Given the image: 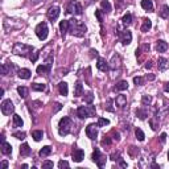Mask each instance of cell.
Instances as JSON below:
<instances>
[{"label": "cell", "mask_w": 169, "mask_h": 169, "mask_svg": "<svg viewBox=\"0 0 169 169\" xmlns=\"http://www.w3.org/2000/svg\"><path fill=\"white\" fill-rule=\"evenodd\" d=\"M33 48L32 45H27L23 44V42H16L12 48V53L16 54V56H21V57H31L33 54Z\"/></svg>", "instance_id": "cell-1"}, {"label": "cell", "mask_w": 169, "mask_h": 169, "mask_svg": "<svg viewBox=\"0 0 169 169\" xmlns=\"http://www.w3.org/2000/svg\"><path fill=\"white\" fill-rule=\"evenodd\" d=\"M69 21H70V29H69V32L73 36H75V37H83L85 35H86L87 28H86V25H85L82 21L75 20V19L69 20Z\"/></svg>", "instance_id": "cell-2"}, {"label": "cell", "mask_w": 169, "mask_h": 169, "mask_svg": "<svg viewBox=\"0 0 169 169\" xmlns=\"http://www.w3.org/2000/svg\"><path fill=\"white\" fill-rule=\"evenodd\" d=\"M71 127H73V122H71V119L67 118V116H63L60 120V123H58V133H60L61 136H66V135L70 133Z\"/></svg>", "instance_id": "cell-3"}, {"label": "cell", "mask_w": 169, "mask_h": 169, "mask_svg": "<svg viewBox=\"0 0 169 169\" xmlns=\"http://www.w3.org/2000/svg\"><path fill=\"white\" fill-rule=\"evenodd\" d=\"M77 115L79 119H86V118L94 116L95 115V107L94 106H81L77 110Z\"/></svg>", "instance_id": "cell-4"}, {"label": "cell", "mask_w": 169, "mask_h": 169, "mask_svg": "<svg viewBox=\"0 0 169 169\" xmlns=\"http://www.w3.org/2000/svg\"><path fill=\"white\" fill-rule=\"evenodd\" d=\"M35 32H36V36L39 37V40H41V41L46 40L48 33H49V29H48V25H46L45 21H42V23H40L39 25H37Z\"/></svg>", "instance_id": "cell-5"}, {"label": "cell", "mask_w": 169, "mask_h": 169, "mask_svg": "<svg viewBox=\"0 0 169 169\" xmlns=\"http://www.w3.org/2000/svg\"><path fill=\"white\" fill-rule=\"evenodd\" d=\"M66 13H74V15H82V6L81 3L77 2V0H73V2L69 3V6L66 8Z\"/></svg>", "instance_id": "cell-6"}, {"label": "cell", "mask_w": 169, "mask_h": 169, "mask_svg": "<svg viewBox=\"0 0 169 169\" xmlns=\"http://www.w3.org/2000/svg\"><path fill=\"white\" fill-rule=\"evenodd\" d=\"M0 108H2V112L7 116H9L11 114H13V111H15V106L11 99H4L2 104H0Z\"/></svg>", "instance_id": "cell-7"}, {"label": "cell", "mask_w": 169, "mask_h": 169, "mask_svg": "<svg viewBox=\"0 0 169 169\" xmlns=\"http://www.w3.org/2000/svg\"><path fill=\"white\" fill-rule=\"evenodd\" d=\"M91 160L94 161L96 165H98L99 168H103L104 167V164H106V156H103L102 153H100V151L99 149H94V152H92V156H91Z\"/></svg>", "instance_id": "cell-8"}, {"label": "cell", "mask_w": 169, "mask_h": 169, "mask_svg": "<svg viewBox=\"0 0 169 169\" xmlns=\"http://www.w3.org/2000/svg\"><path fill=\"white\" fill-rule=\"evenodd\" d=\"M60 13H61L60 7H57V6H52V7H50L49 9H48V13H46V15H48V19L53 23L54 20H57V19H58Z\"/></svg>", "instance_id": "cell-9"}, {"label": "cell", "mask_w": 169, "mask_h": 169, "mask_svg": "<svg viewBox=\"0 0 169 169\" xmlns=\"http://www.w3.org/2000/svg\"><path fill=\"white\" fill-rule=\"evenodd\" d=\"M86 135L88 139H91V140H95L96 136H98V124H88L86 127Z\"/></svg>", "instance_id": "cell-10"}, {"label": "cell", "mask_w": 169, "mask_h": 169, "mask_svg": "<svg viewBox=\"0 0 169 169\" xmlns=\"http://www.w3.org/2000/svg\"><path fill=\"white\" fill-rule=\"evenodd\" d=\"M120 67H122L120 56L119 54H114L112 58H111V62H110V69L112 71H115V70H120Z\"/></svg>", "instance_id": "cell-11"}, {"label": "cell", "mask_w": 169, "mask_h": 169, "mask_svg": "<svg viewBox=\"0 0 169 169\" xmlns=\"http://www.w3.org/2000/svg\"><path fill=\"white\" fill-rule=\"evenodd\" d=\"M119 37H120V42L123 45H130L131 41H132V33H131L128 29H124V31L120 33Z\"/></svg>", "instance_id": "cell-12"}, {"label": "cell", "mask_w": 169, "mask_h": 169, "mask_svg": "<svg viewBox=\"0 0 169 169\" xmlns=\"http://www.w3.org/2000/svg\"><path fill=\"white\" fill-rule=\"evenodd\" d=\"M71 157H73V161L75 163H81L82 160L85 159V152L79 148H74L73 149V153H71Z\"/></svg>", "instance_id": "cell-13"}, {"label": "cell", "mask_w": 169, "mask_h": 169, "mask_svg": "<svg viewBox=\"0 0 169 169\" xmlns=\"http://www.w3.org/2000/svg\"><path fill=\"white\" fill-rule=\"evenodd\" d=\"M157 67H159L160 71L168 70L169 69V61L167 60V58H164V57H159V60H157Z\"/></svg>", "instance_id": "cell-14"}, {"label": "cell", "mask_w": 169, "mask_h": 169, "mask_svg": "<svg viewBox=\"0 0 169 169\" xmlns=\"http://www.w3.org/2000/svg\"><path fill=\"white\" fill-rule=\"evenodd\" d=\"M96 67L100 70V71H108L110 70V65H108V62L104 60V58L102 57H99L98 58V62H96Z\"/></svg>", "instance_id": "cell-15"}, {"label": "cell", "mask_w": 169, "mask_h": 169, "mask_svg": "<svg viewBox=\"0 0 169 169\" xmlns=\"http://www.w3.org/2000/svg\"><path fill=\"white\" fill-rule=\"evenodd\" d=\"M69 29H70V21L69 20H62L60 23V31H61L62 37L66 36V33L69 32Z\"/></svg>", "instance_id": "cell-16"}, {"label": "cell", "mask_w": 169, "mask_h": 169, "mask_svg": "<svg viewBox=\"0 0 169 169\" xmlns=\"http://www.w3.org/2000/svg\"><path fill=\"white\" fill-rule=\"evenodd\" d=\"M115 104H116L119 108H124L126 106H127V96L123 95V94L118 95L116 99H115Z\"/></svg>", "instance_id": "cell-17"}, {"label": "cell", "mask_w": 169, "mask_h": 169, "mask_svg": "<svg viewBox=\"0 0 169 169\" xmlns=\"http://www.w3.org/2000/svg\"><path fill=\"white\" fill-rule=\"evenodd\" d=\"M50 67H52L50 63H42V65L37 66L36 70L39 74H48V73H50Z\"/></svg>", "instance_id": "cell-18"}, {"label": "cell", "mask_w": 169, "mask_h": 169, "mask_svg": "<svg viewBox=\"0 0 169 169\" xmlns=\"http://www.w3.org/2000/svg\"><path fill=\"white\" fill-rule=\"evenodd\" d=\"M156 49H157L159 53L167 52V49H168V42H165L164 40H159L157 44H156Z\"/></svg>", "instance_id": "cell-19"}, {"label": "cell", "mask_w": 169, "mask_h": 169, "mask_svg": "<svg viewBox=\"0 0 169 169\" xmlns=\"http://www.w3.org/2000/svg\"><path fill=\"white\" fill-rule=\"evenodd\" d=\"M31 70L29 69H19L17 70V75L21 79H29L31 78Z\"/></svg>", "instance_id": "cell-20"}, {"label": "cell", "mask_w": 169, "mask_h": 169, "mask_svg": "<svg viewBox=\"0 0 169 169\" xmlns=\"http://www.w3.org/2000/svg\"><path fill=\"white\" fill-rule=\"evenodd\" d=\"M128 88V82L127 81H119L116 85H115V87H114V90L115 91H124Z\"/></svg>", "instance_id": "cell-21"}, {"label": "cell", "mask_w": 169, "mask_h": 169, "mask_svg": "<svg viewBox=\"0 0 169 169\" xmlns=\"http://www.w3.org/2000/svg\"><path fill=\"white\" fill-rule=\"evenodd\" d=\"M141 8L148 12H152L153 11V3H152V0H141Z\"/></svg>", "instance_id": "cell-22"}, {"label": "cell", "mask_w": 169, "mask_h": 169, "mask_svg": "<svg viewBox=\"0 0 169 169\" xmlns=\"http://www.w3.org/2000/svg\"><path fill=\"white\" fill-rule=\"evenodd\" d=\"M2 152L4 155H11L12 153V145L9 143H7L6 140L2 141Z\"/></svg>", "instance_id": "cell-23"}, {"label": "cell", "mask_w": 169, "mask_h": 169, "mask_svg": "<svg viewBox=\"0 0 169 169\" xmlns=\"http://www.w3.org/2000/svg\"><path fill=\"white\" fill-rule=\"evenodd\" d=\"M159 15H160L161 19H169V6L164 4V6L161 7V9H160V12H159Z\"/></svg>", "instance_id": "cell-24"}, {"label": "cell", "mask_w": 169, "mask_h": 169, "mask_svg": "<svg viewBox=\"0 0 169 169\" xmlns=\"http://www.w3.org/2000/svg\"><path fill=\"white\" fill-rule=\"evenodd\" d=\"M52 153V148H50L49 145H45V147H42L40 152H39V155L41 156V157H48V156Z\"/></svg>", "instance_id": "cell-25"}, {"label": "cell", "mask_w": 169, "mask_h": 169, "mask_svg": "<svg viewBox=\"0 0 169 169\" xmlns=\"http://www.w3.org/2000/svg\"><path fill=\"white\" fill-rule=\"evenodd\" d=\"M58 90H60V94L66 96L67 92H69V87H67V83L66 82H61L60 85H58Z\"/></svg>", "instance_id": "cell-26"}, {"label": "cell", "mask_w": 169, "mask_h": 169, "mask_svg": "<svg viewBox=\"0 0 169 169\" xmlns=\"http://www.w3.org/2000/svg\"><path fill=\"white\" fill-rule=\"evenodd\" d=\"M152 28V21L149 20V19H144V20H143V25H141V32H148V31H149V29Z\"/></svg>", "instance_id": "cell-27"}, {"label": "cell", "mask_w": 169, "mask_h": 169, "mask_svg": "<svg viewBox=\"0 0 169 169\" xmlns=\"http://www.w3.org/2000/svg\"><path fill=\"white\" fill-rule=\"evenodd\" d=\"M31 152L32 151H31V148H29V145L27 144V143H24V144L20 147V155L21 156H29Z\"/></svg>", "instance_id": "cell-28"}, {"label": "cell", "mask_w": 169, "mask_h": 169, "mask_svg": "<svg viewBox=\"0 0 169 169\" xmlns=\"http://www.w3.org/2000/svg\"><path fill=\"white\" fill-rule=\"evenodd\" d=\"M32 137H33V140H35V141H40L41 139L44 137V131H41V130L33 131V132H32Z\"/></svg>", "instance_id": "cell-29"}, {"label": "cell", "mask_w": 169, "mask_h": 169, "mask_svg": "<svg viewBox=\"0 0 169 169\" xmlns=\"http://www.w3.org/2000/svg\"><path fill=\"white\" fill-rule=\"evenodd\" d=\"M100 7H102L104 13H110V12H111V4H110L108 0H102V2H100Z\"/></svg>", "instance_id": "cell-30"}, {"label": "cell", "mask_w": 169, "mask_h": 169, "mask_svg": "<svg viewBox=\"0 0 169 169\" xmlns=\"http://www.w3.org/2000/svg\"><path fill=\"white\" fill-rule=\"evenodd\" d=\"M136 116H137L140 120L147 119V116H148L147 110H145V108H137V110H136Z\"/></svg>", "instance_id": "cell-31"}, {"label": "cell", "mask_w": 169, "mask_h": 169, "mask_svg": "<svg viewBox=\"0 0 169 169\" xmlns=\"http://www.w3.org/2000/svg\"><path fill=\"white\" fill-rule=\"evenodd\" d=\"M82 91H83L82 83L78 81L77 83H75V87H74V96H81L82 95Z\"/></svg>", "instance_id": "cell-32"}, {"label": "cell", "mask_w": 169, "mask_h": 169, "mask_svg": "<svg viewBox=\"0 0 169 169\" xmlns=\"http://www.w3.org/2000/svg\"><path fill=\"white\" fill-rule=\"evenodd\" d=\"M17 92H19V95L21 96V98H27V96L29 95V90L27 87H24V86L17 87Z\"/></svg>", "instance_id": "cell-33"}, {"label": "cell", "mask_w": 169, "mask_h": 169, "mask_svg": "<svg viewBox=\"0 0 169 169\" xmlns=\"http://www.w3.org/2000/svg\"><path fill=\"white\" fill-rule=\"evenodd\" d=\"M23 124H24V122L21 119V116L17 115V114H15L13 115V126L15 127H23Z\"/></svg>", "instance_id": "cell-34"}, {"label": "cell", "mask_w": 169, "mask_h": 169, "mask_svg": "<svg viewBox=\"0 0 169 169\" xmlns=\"http://www.w3.org/2000/svg\"><path fill=\"white\" fill-rule=\"evenodd\" d=\"M131 23H132V15L126 13L123 17H122V24H123V25H130Z\"/></svg>", "instance_id": "cell-35"}, {"label": "cell", "mask_w": 169, "mask_h": 169, "mask_svg": "<svg viewBox=\"0 0 169 169\" xmlns=\"http://www.w3.org/2000/svg\"><path fill=\"white\" fill-rule=\"evenodd\" d=\"M46 86L44 83H32V90L35 91H45Z\"/></svg>", "instance_id": "cell-36"}, {"label": "cell", "mask_w": 169, "mask_h": 169, "mask_svg": "<svg viewBox=\"0 0 169 169\" xmlns=\"http://www.w3.org/2000/svg\"><path fill=\"white\" fill-rule=\"evenodd\" d=\"M135 135H136V139H137L139 141H144L145 135H144V132H143L140 128H136V130H135Z\"/></svg>", "instance_id": "cell-37"}, {"label": "cell", "mask_w": 169, "mask_h": 169, "mask_svg": "<svg viewBox=\"0 0 169 169\" xmlns=\"http://www.w3.org/2000/svg\"><path fill=\"white\" fill-rule=\"evenodd\" d=\"M151 102H152V96L151 95H143V98H141V104L144 106H149L151 104Z\"/></svg>", "instance_id": "cell-38"}, {"label": "cell", "mask_w": 169, "mask_h": 169, "mask_svg": "<svg viewBox=\"0 0 169 169\" xmlns=\"http://www.w3.org/2000/svg\"><path fill=\"white\" fill-rule=\"evenodd\" d=\"M0 70H2V74H3V75H7V74H9V73H11L9 66H8L7 63H3V65L0 66Z\"/></svg>", "instance_id": "cell-39"}, {"label": "cell", "mask_w": 169, "mask_h": 169, "mask_svg": "<svg viewBox=\"0 0 169 169\" xmlns=\"http://www.w3.org/2000/svg\"><path fill=\"white\" fill-rule=\"evenodd\" d=\"M13 137L19 139V140H24V139H25V132H23V131H17V132H13Z\"/></svg>", "instance_id": "cell-40"}, {"label": "cell", "mask_w": 169, "mask_h": 169, "mask_svg": "<svg viewBox=\"0 0 169 169\" xmlns=\"http://www.w3.org/2000/svg\"><path fill=\"white\" fill-rule=\"evenodd\" d=\"M108 124H110L108 119H104V118H99L98 119V127H104V126H108Z\"/></svg>", "instance_id": "cell-41"}, {"label": "cell", "mask_w": 169, "mask_h": 169, "mask_svg": "<svg viewBox=\"0 0 169 169\" xmlns=\"http://www.w3.org/2000/svg\"><path fill=\"white\" fill-rule=\"evenodd\" d=\"M92 99H94V95H92V92H87V94L85 95V102H86V103L91 104Z\"/></svg>", "instance_id": "cell-42"}, {"label": "cell", "mask_w": 169, "mask_h": 169, "mask_svg": "<svg viewBox=\"0 0 169 169\" xmlns=\"http://www.w3.org/2000/svg\"><path fill=\"white\" fill-rule=\"evenodd\" d=\"M133 83L136 85V86H141V85H144V78H143V77H135L133 78Z\"/></svg>", "instance_id": "cell-43"}, {"label": "cell", "mask_w": 169, "mask_h": 169, "mask_svg": "<svg viewBox=\"0 0 169 169\" xmlns=\"http://www.w3.org/2000/svg\"><path fill=\"white\" fill-rule=\"evenodd\" d=\"M54 167V164L53 161H49V160H46V161L42 163V168L44 169H48V168H53Z\"/></svg>", "instance_id": "cell-44"}, {"label": "cell", "mask_w": 169, "mask_h": 169, "mask_svg": "<svg viewBox=\"0 0 169 169\" xmlns=\"http://www.w3.org/2000/svg\"><path fill=\"white\" fill-rule=\"evenodd\" d=\"M95 17L98 19L99 23H103V15H102V11H100V9L95 11Z\"/></svg>", "instance_id": "cell-45"}, {"label": "cell", "mask_w": 169, "mask_h": 169, "mask_svg": "<svg viewBox=\"0 0 169 169\" xmlns=\"http://www.w3.org/2000/svg\"><path fill=\"white\" fill-rule=\"evenodd\" d=\"M110 144H111V139H110L108 136H104L103 140H102V145L103 147H108Z\"/></svg>", "instance_id": "cell-46"}, {"label": "cell", "mask_w": 169, "mask_h": 169, "mask_svg": "<svg viewBox=\"0 0 169 169\" xmlns=\"http://www.w3.org/2000/svg\"><path fill=\"white\" fill-rule=\"evenodd\" d=\"M149 124H151V128L153 130V131H156L157 130V127H159V124L155 122V118H152V119H149Z\"/></svg>", "instance_id": "cell-47"}, {"label": "cell", "mask_w": 169, "mask_h": 169, "mask_svg": "<svg viewBox=\"0 0 169 169\" xmlns=\"http://www.w3.org/2000/svg\"><path fill=\"white\" fill-rule=\"evenodd\" d=\"M58 168L60 169H63V168H69V163L65 161V160H61L60 163H58Z\"/></svg>", "instance_id": "cell-48"}, {"label": "cell", "mask_w": 169, "mask_h": 169, "mask_svg": "<svg viewBox=\"0 0 169 169\" xmlns=\"http://www.w3.org/2000/svg\"><path fill=\"white\" fill-rule=\"evenodd\" d=\"M111 159L114 160V161H116V160H120V155H119V152H116V153H112V155H111Z\"/></svg>", "instance_id": "cell-49"}, {"label": "cell", "mask_w": 169, "mask_h": 169, "mask_svg": "<svg viewBox=\"0 0 169 169\" xmlns=\"http://www.w3.org/2000/svg\"><path fill=\"white\" fill-rule=\"evenodd\" d=\"M39 56H40V53H33V56H31L29 58H31V61H32V62H36V61H37V58H39Z\"/></svg>", "instance_id": "cell-50"}, {"label": "cell", "mask_w": 169, "mask_h": 169, "mask_svg": "<svg viewBox=\"0 0 169 169\" xmlns=\"http://www.w3.org/2000/svg\"><path fill=\"white\" fill-rule=\"evenodd\" d=\"M112 135H114V140L119 141L120 137H119V132H116V131H112Z\"/></svg>", "instance_id": "cell-51"}, {"label": "cell", "mask_w": 169, "mask_h": 169, "mask_svg": "<svg viewBox=\"0 0 169 169\" xmlns=\"http://www.w3.org/2000/svg\"><path fill=\"white\" fill-rule=\"evenodd\" d=\"M165 140H167V133H161V135H160V141L165 143Z\"/></svg>", "instance_id": "cell-52"}, {"label": "cell", "mask_w": 169, "mask_h": 169, "mask_svg": "<svg viewBox=\"0 0 169 169\" xmlns=\"http://www.w3.org/2000/svg\"><path fill=\"white\" fill-rule=\"evenodd\" d=\"M152 67V62L151 61H148V62H145V69L148 70V69H151Z\"/></svg>", "instance_id": "cell-53"}, {"label": "cell", "mask_w": 169, "mask_h": 169, "mask_svg": "<svg viewBox=\"0 0 169 169\" xmlns=\"http://www.w3.org/2000/svg\"><path fill=\"white\" fill-rule=\"evenodd\" d=\"M8 168V161H3L2 163V169H7Z\"/></svg>", "instance_id": "cell-54"}, {"label": "cell", "mask_w": 169, "mask_h": 169, "mask_svg": "<svg viewBox=\"0 0 169 169\" xmlns=\"http://www.w3.org/2000/svg\"><path fill=\"white\" fill-rule=\"evenodd\" d=\"M54 106H56V110H54V112H57V111H60V110H61V104L60 103H56Z\"/></svg>", "instance_id": "cell-55"}, {"label": "cell", "mask_w": 169, "mask_h": 169, "mask_svg": "<svg viewBox=\"0 0 169 169\" xmlns=\"http://www.w3.org/2000/svg\"><path fill=\"white\" fill-rule=\"evenodd\" d=\"M147 79H149V81H153V79H155V75H153V74L147 75Z\"/></svg>", "instance_id": "cell-56"}, {"label": "cell", "mask_w": 169, "mask_h": 169, "mask_svg": "<svg viewBox=\"0 0 169 169\" xmlns=\"http://www.w3.org/2000/svg\"><path fill=\"white\" fill-rule=\"evenodd\" d=\"M120 167H122V168H126V167H127V164L123 161V160H120Z\"/></svg>", "instance_id": "cell-57"}, {"label": "cell", "mask_w": 169, "mask_h": 169, "mask_svg": "<svg viewBox=\"0 0 169 169\" xmlns=\"http://www.w3.org/2000/svg\"><path fill=\"white\" fill-rule=\"evenodd\" d=\"M41 2H42V0H31V3H33V4H39Z\"/></svg>", "instance_id": "cell-58"}, {"label": "cell", "mask_w": 169, "mask_h": 169, "mask_svg": "<svg viewBox=\"0 0 169 169\" xmlns=\"http://www.w3.org/2000/svg\"><path fill=\"white\" fill-rule=\"evenodd\" d=\"M164 90H165L167 92H169V82H168V83L165 85V87H164Z\"/></svg>", "instance_id": "cell-59"}, {"label": "cell", "mask_w": 169, "mask_h": 169, "mask_svg": "<svg viewBox=\"0 0 169 169\" xmlns=\"http://www.w3.org/2000/svg\"><path fill=\"white\" fill-rule=\"evenodd\" d=\"M4 95V88H2V90H0V96H3Z\"/></svg>", "instance_id": "cell-60"}, {"label": "cell", "mask_w": 169, "mask_h": 169, "mask_svg": "<svg viewBox=\"0 0 169 169\" xmlns=\"http://www.w3.org/2000/svg\"><path fill=\"white\" fill-rule=\"evenodd\" d=\"M116 2H118V3H119V7L122 6V4H123V0H116Z\"/></svg>", "instance_id": "cell-61"}, {"label": "cell", "mask_w": 169, "mask_h": 169, "mask_svg": "<svg viewBox=\"0 0 169 169\" xmlns=\"http://www.w3.org/2000/svg\"><path fill=\"white\" fill-rule=\"evenodd\" d=\"M168 160H169V152H168Z\"/></svg>", "instance_id": "cell-62"}]
</instances>
